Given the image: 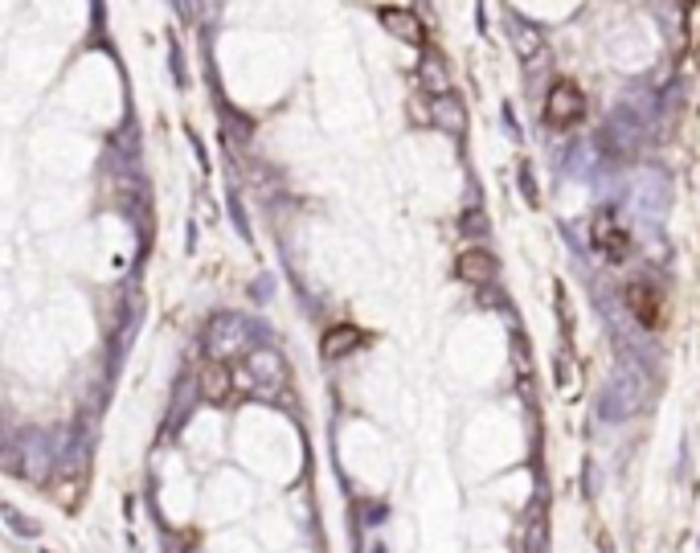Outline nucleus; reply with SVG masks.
<instances>
[{"instance_id": "39448f33", "label": "nucleus", "mask_w": 700, "mask_h": 553, "mask_svg": "<svg viewBox=\"0 0 700 553\" xmlns=\"http://www.w3.org/2000/svg\"><path fill=\"white\" fill-rule=\"evenodd\" d=\"M377 21H381V29L389 37H398L402 46H422V41H426V25H422V17L414 9L385 5V9H377Z\"/></svg>"}, {"instance_id": "f8f14e48", "label": "nucleus", "mask_w": 700, "mask_h": 553, "mask_svg": "<svg viewBox=\"0 0 700 553\" xmlns=\"http://www.w3.org/2000/svg\"><path fill=\"white\" fill-rule=\"evenodd\" d=\"M201 394H205L209 402H226V398H234V390H230V365H213V369H205V373H201Z\"/></svg>"}, {"instance_id": "9d476101", "label": "nucleus", "mask_w": 700, "mask_h": 553, "mask_svg": "<svg viewBox=\"0 0 700 553\" xmlns=\"http://www.w3.org/2000/svg\"><path fill=\"white\" fill-rule=\"evenodd\" d=\"M418 87H422L430 99L451 91V70H447V62H443L439 54H426V58L418 62Z\"/></svg>"}, {"instance_id": "f257e3e1", "label": "nucleus", "mask_w": 700, "mask_h": 553, "mask_svg": "<svg viewBox=\"0 0 700 553\" xmlns=\"http://www.w3.org/2000/svg\"><path fill=\"white\" fill-rule=\"evenodd\" d=\"M664 300H668V291H664V283L655 279V275H635V279L623 287V304H627V312L635 316L639 328H660V320H664Z\"/></svg>"}, {"instance_id": "1a4fd4ad", "label": "nucleus", "mask_w": 700, "mask_h": 553, "mask_svg": "<svg viewBox=\"0 0 700 553\" xmlns=\"http://www.w3.org/2000/svg\"><path fill=\"white\" fill-rule=\"evenodd\" d=\"M455 267H459V279L471 283V287H488L500 275V267H496V259L488 250H463Z\"/></svg>"}, {"instance_id": "f03ea898", "label": "nucleus", "mask_w": 700, "mask_h": 553, "mask_svg": "<svg viewBox=\"0 0 700 553\" xmlns=\"http://www.w3.org/2000/svg\"><path fill=\"white\" fill-rule=\"evenodd\" d=\"M590 242H594V250L602 254L606 263H627V259H631V250H635V238L623 230V222H619L615 209H606V205L594 214Z\"/></svg>"}, {"instance_id": "7ed1b4c3", "label": "nucleus", "mask_w": 700, "mask_h": 553, "mask_svg": "<svg viewBox=\"0 0 700 553\" xmlns=\"http://www.w3.org/2000/svg\"><path fill=\"white\" fill-rule=\"evenodd\" d=\"M582 115H586L582 91L574 87L570 78H557L553 87H549V95H545V123H553V127H574Z\"/></svg>"}, {"instance_id": "9b49d317", "label": "nucleus", "mask_w": 700, "mask_h": 553, "mask_svg": "<svg viewBox=\"0 0 700 553\" xmlns=\"http://www.w3.org/2000/svg\"><path fill=\"white\" fill-rule=\"evenodd\" d=\"M361 328H353V324H340V328H332L328 336H324V345H320V353H324V361H340V357H348L357 345H361Z\"/></svg>"}, {"instance_id": "0eeeda50", "label": "nucleus", "mask_w": 700, "mask_h": 553, "mask_svg": "<svg viewBox=\"0 0 700 553\" xmlns=\"http://www.w3.org/2000/svg\"><path fill=\"white\" fill-rule=\"evenodd\" d=\"M508 37H512V50L524 58V62H533L537 54H545V29L529 17H520V13H508Z\"/></svg>"}, {"instance_id": "20e7f679", "label": "nucleus", "mask_w": 700, "mask_h": 553, "mask_svg": "<svg viewBox=\"0 0 700 553\" xmlns=\"http://www.w3.org/2000/svg\"><path fill=\"white\" fill-rule=\"evenodd\" d=\"M246 369H250L254 381H258V394H254V398H275V394L287 386V365H283V357L271 353V349H254L250 361H246Z\"/></svg>"}, {"instance_id": "423d86ee", "label": "nucleus", "mask_w": 700, "mask_h": 553, "mask_svg": "<svg viewBox=\"0 0 700 553\" xmlns=\"http://www.w3.org/2000/svg\"><path fill=\"white\" fill-rule=\"evenodd\" d=\"M639 398H643V386H639V377H635L631 369H619V377H615V386L606 390L602 414H610V418H623V414H635V410H639Z\"/></svg>"}, {"instance_id": "6e6552de", "label": "nucleus", "mask_w": 700, "mask_h": 553, "mask_svg": "<svg viewBox=\"0 0 700 553\" xmlns=\"http://www.w3.org/2000/svg\"><path fill=\"white\" fill-rule=\"evenodd\" d=\"M430 123H439L447 136H463L467 132V107H463V99L459 95H434V103H430Z\"/></svg>"}, {"instance_id": "ddd939ff", "label": "nucleus", "mask_w": 700, "mask_h": 553, "mask_svg": "<svg viewBox=\"0 0 700 553\" xmlns=\"http://www.w3.org/2000/svg\"><path fill=\"white\" fill-rule=\"evenodd\" d=\"M520 185H524V197H529V205H537V193H533V173H529V164L520 168Z\"/></svg>"}]
</instances>
